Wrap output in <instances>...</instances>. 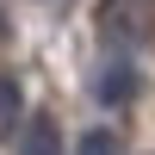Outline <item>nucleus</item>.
I'll return each instance as SVG.
<instances>
[{
	"instance_id": "obj_4",
	"label": "nucleus",
	"mask_w": 155,
	"mask_h": 155,
	"mask_svg": "<svg viewBox=\"0 0 155 155\" xmlns=\"http://www.w3.org/2000/svg\"><path fill=\"white\" fill-rule=\"evenodd\" d=\"M19 155H56V124H50V118H37L31 130L19 137Z\"/></svg>"
},
{
	"instance_id": "obj_5",
	"label": "nucleus",
	"mask_w": 155,
	"mask_h": 155,
	"mask_svg": "<svg viewBox=\"0 0 155 155\" xmlns=\"http://www.w3.org/2000/svg\"><path fill=\"white\" fill-rule=\"evenodd\" d=\"M74 155H118V137H112V130H87Z\"/></svg>"
},
{
	"instance_id": "obj_2",
	"label": "nucleus",
	"mask_w": 155,
	"mask_h": 155,
	"mask_svg": "<svg viewBox=\"0 0 155 155\" xmlns=\"http://www.w3.org/2000/svg\"><path fill=\"white\" fill-rule=\"evenodd\" d=\"M106 106H130L137 99V68L130 62H112V68H99V87H93Z\"/></svg>"
},
{
	"instance_id": "obj_3",
	"label": "nucleus",
	"mask_w": 155,
	"mask_h": 155,
	"mask_svg": "<svg viewBox=\"0 0 155 155\" xmlns=\"http://www.w3.org/2000/svg\"><path fill=\"white\" fill-rule=\"evenodd\" d=\"M19 106H25V99H19V81H12V74H0V143H6L12 124H19Z\"/></svg>"
},
{
	"instance_id": "obj_1",
	"label": "nucleus",
	"mask_w": 155,
	"mask_h": 155,
	"mask_svg": "<svg viewBox=\"0 0 155 155\" xmlns=\"http://www.w3.org/2000/svg\"><path fill=\"white\" fill-rule=\"evenodd\" d=\"M155 6L149 0H99V31L112 37V44H137V37L149 31Z\"/></svg>"
}]
</instances>
